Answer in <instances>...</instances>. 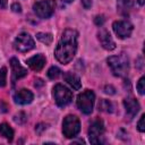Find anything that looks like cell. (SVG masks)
<instances>
[{
	"instance_id": "20",
	"label": "cell",
	"mask_w": 145,
	"mask_h": 145,
	"mask_svg": "<svg viewBox=\"0 0 145 145\" xmlns=\"http://www.w3.org/2000/svg\"><path fill=\"white\" fill-rule=\"evenodd\" d=\"M60 74H61V70H60L58 67H56V66H52V67L48 70V77H49L50 79H57V78L60 76Z\"/></svg>"
},
{
	"instance_id": "10",
	"label": "cell",
	"mask_w": 145,
	"mask_h": 145,
	"mask_svg": "<svg viewBox=\"0 0 145 145\" xmlns=\"http://www.w3.org/2000/svg\"><path fill=\"white\" fill-rule=\"evenodd\" d=\"M10 67H11V75H12L11 76L12 84H15V82L17 79H20L27 75V70L19 63V61L16 58L10 59Z\"/></svg>"
},
{
	"instance_id": "29",
	"label": "cell",
	"mask_w": 145,
	"mask_h": 145,
	"mask_svg": "<svg viewBox=\"0 0 145 145\" xmlns=\"http://www.w3.org/2000/svg\"><path fill=\"white\" fill-rule=\"evenodd\" d=\"M62 2H65V3H70V2H72L74 0H61Z\"/></svg>"
},
{
	"instance_id": "15",
	"label": "cell",
	"mask_w": 145,
	"mask_h": 145,
	"mask_svg": "<svg viewBox=\"0 0 145 145\" xmlns=\"http://www.w3.org/2000/svg\"><path fill=\"white\" fill-rule=\"evenodd\" d=\"M134 6L133 0H117V8L121 15H128Z\"/></svg>"
},
{
	"instance_id": "2",
	"label": "cell",
	"mask_w": 145,
	"mask_h": 145,
	"mask_svg": "<svg viewBox=\"0 0 145 145\" xmlns=\"http://www.w3.org/2000/svg\"><path fill=\"white\" fill-rule=\"evenodd\" d=\"M108 65L114 76L123 77L129 71V59L126 54L121 53L118 56H111L108 58Z\"/></svg>"
},
{
	"instance_id": "1",
	"label": "cell",
	"mask_w": 145,
	"mask_h": 145,
	"mask_svg": "<svg viewBox=\"0 0 145 145\" xmlns=\"http://www.w3.org/2000/svg\"><path fill=\"white\" fill-rule=\"evenodd\" d=\"M77 37L78 33L72 28H67L62 33L54 50V56L60 63L66 65L72 60L77 51Z\"/></svg>"
},
{
	"instance_id": "4",
	"label": "cell",
	"mask_w": 145,
	"mask_h": 145,
	"mask_svg": "<svg viewBox=\"0 0 145 145\" xmlns=\"http://www.w3.org/2000/svg\"><path fill=\"white\" fill-rule=\"evenodd\" d=\"M52 95L54 97V101H56L57 105L60 106V108H63V106L68 105L72 100V92L69 88H67L66 86L61 85V84H57L53 87Z\"/></svg>"
},
{
	"instance_id": "21",
	"label": "cell",
	"mask_w": 145,
	"mask_h": 145,
	"mask_svg": "<svg viewBox=\"0 0 145 145\" xmlns=\"http://www.w3.org/2000/svg\"><path fill=\"white\" fill-rule=\"evenodd\" d=\"M136 87H137V91H138V93H139L140 95H143V94L145 93V77H144V76H142V77L139 78V80H138Z\"/></svg>"
},
{
	"instance_id": "13",
	"label": "cell",
	"mask_w": 145,
	"mask_h": 145,
	"mask_svg": "<svg viewBox=\"0 0 145 145\" xmlns=\"http://www.w3.org/2000/svg\"><path fill=\"white\" fill-rule=\"evenodd\" d=\"M97 35H99V41H100L101 45H102L105 50L111 51V50H113V49L116 48V43H114V41L112 40L110 33H109L106 29H101Z\"/></svg>"
},
{
	"instance_id": "3",
	"label": "cell",
	"mask_w": 145,
	"mask_h": 145,
	"mask_svg": "<svg viewBox=\"0 0 145 145\" xmlns=\"http://www.w3.org/2000/svg\"><path fill=\"white\" fill-rule=\"evenodd\" d=\"M94 101H95V94H94V92L91 91V89H86V91L82 92L80 94H78L77 100H76V104H77V108L83 113L89 114L93 111Z\"/></svg>"
},
{
	"instance_id": "19",
	"label": "cell",
	"mask_w": 145,
	"mask_h": 145,
	"mask_svg": "<svg viewBox=\"0 0 145 145\" xmlns=\"http://www.w3.org/2000/svg\"><path fill=\"white\" fill-rule=\"evenodd\" d=\"M112 109H113V105L110 101L108 100H102L100 103H99V110L101 111H105V112H112Z\"/></svg>"
},
{
	"instance_id": "22",
	"label": "cell",
	"mask_w": 145,
	"mask_h": 145,
	"mask_svg": "<svg viewBox=\"0 0 145 145\" xmlns=\"http://www.w3.org/2000/svg\"><path fill=\"white\" fill-rule=\"evenodd\" d=\"M7 82V69L2 67L0 69V87H3Z\"/></svg>"
},
{
	"instance_id": "24",
	"label": "cell",
	"mask_w": 145,
	"mask_h": 145,
	"mask_svg": "<svg viewBox=\"0 0 145 145\" xmlns=\"http://www.w3.org/2000/svg\"><path fill=\"white\" fill-rule=\"evenodd\" d=\"M11 9H12V11H15V12H20V11H22V6H20L18 2H14V3L11 5Z\"/></svg>"
},
{
	"instance_id": "30",
	"label": "cell",
	"mask_w": 145,
	"mask_h": 145,
	"mask_svg": "<svg viewBox=\"0 0 145 145\" xmlns=\"http://www.w3.org/2000/svg\"><path fill=\"white\" fill-rule=\"evenodd\" d=\"M137 2H138L140 6H143V5H144V0H137Z\"/></svg>"
},
{
	"instance_id": "9",
	"label": "cell",
	"mask_w": 145,
	"mask_h": 145,
	"mask_svg": "<svg viewBox=\"0 0 145 145\" xmlns=\"http://www.w3.org/2000/svg\"><path fill=\"white\" fill-rule=\"evenodd\" d=\"M113 32L114 34L119 37V39H126L129 37L133 33V24L129 23L128 20H116L112 25Z\"/></svg>"
},
{
	"instance_id": "25",
	"label": "cell",
	"mask_w": 145,
	"mask_h": 145,
	"mask_svg": "<svg viewBox=\"0 0 145 145\" xmlns=\"http://www.w3.org/2000/svg\"><path fill=\"white\" fill-rule=\"evenodd\" d=\"M94 22H95V24L97 26H101L104 23V18H103V16H96L95 19H94Z\"/></svg>"
},
{
	"instance_id": "17",
	"label": "cell",
	"mask_w": 145,
	"mask_h": 145,
	"mask_svg": "<svg viewBox=\"0 0 145 145\" xmlns=\"http://www.w3.org/2000/svg\"><path fill=\"white\" fill-rule=\"evenodd\" d=\"M0 135L2 137H5L6 139H8L9 142H11L12 138H14V130L8 123L3 122V123L0 125Z\"/></svg>"
},
{
	"instance_id": "26",
	"label": "cell",
	"mask_w": 145,
	"mask_h": 145,
	"mask_svg": "<svg viewBox=\"0 0 145 145\" xmlns=\"http://www.w3.org/2000/svg\"><path fill=\"white\" fill-rule=\"evenodd\" d=\"M82 3H83L85 9H88L92 6V0H82Z\"/></svg>"
},
{
	"instance_id": "5",
	"label": "cell",
	"mask_w": 145,
	"mask_h": 145,
	"mask_svg": "<svg viewBox=\"0 0 145 145\" xmlns=\"http://www.w3.org/2000/svg\"><path fill=\"white\" fill-rule=\"evenodd\" d=\"M80 130V122L76 116L69 114L62 121V134L67 138L75 137Z\"/></svg>"
},
{
	"instance_id": "18",
	"label": "cell",
	"mask_w": 145,
	"mask_h": 145,
	"mask_svg": "<svg viewBox=\"0 0 145 145\" xmlns=\"http://www.w3.org/2000/svg\"><path fill=\"white\" fill-rule=\"evenodd\" d=\"M36 39L39 41H41L42 43H44V44H50L52 42V40H53L52 34H50V33H37L36 34Z\"/></svg>"
},
{
	"instance_id": "12",
	"label": "cell",
	"mask_w": 145,
	"mask_h": 145,
	"mask_svg": "<svg viewBox=\"0 0 145 145\" xmlns=\"http://www.w3.org/2000/svg\"><path fill=\"white\" fill-rule=\"evenodd\" d=\"M33 97H34V95H33V93L29 91V89H27V88H22V89H19V91H17L16 93H15V95H14V101H15V103H17V104H28V103H31L32 101H33Z\"/></svg>"
},
{
	"instance_id": "16",
	"label": "cell",
	"mask_w": 145,
	"mask_h": 145,
	"mask_svg": "<svg viewBox=\"0 0 145 145\" xmlns=\"http://www.w3.org/2000/svg\"><path fill=\"white\" fill-rule=\"evenodd\" d=\"M65 80L68 83V85H70L74 89H79L82 87V84H80V79L78 76H76L75 74L72 72H66L65 74Z\"/></svg>"
},
{
	"instance_id": "11",
	"label": "cell",
	"mask_w": 145,
	"mask_h": 145,
	"mask_svg": "<svg viewBox=\"0 0 145 145\" xmlns=\"http://www.w3.org/2000/svg\"><path fill=\"white\" fill-rule=\"evenodd\" d=\"M123 106L128 119H133L139 111V103L134 97H127L123 100Z\"/></svg>"
},
{
	"instance_id": "27",
	"label": "cell",
	"mask_w": 145,
	"mask_h": 145,
	"mask_svg": "<svg viewBox=\"0 0 145 145\" xmlns=\"http://www.w3.org/2000/svg\"><path fill=\"white\" fill-rule=\"evenodd\" d=\"M105 91V93H108V94H114V88L112 87V86H105V88H104Z\"/></svg>"
},
{
	"instance_id": "8",
	"label": "cell",
	"mask_w": 145,
	"mask_h": 145,
	"mask_svg": "<svg viewBox=\"0 0 145 145\" xmlns=\"http://www.w3.org/2000/svg\"><path fill=\"white\" fill-rule=\"evenodd\" d=\"M104 133V125L103 121L101 119H95L88 128V137H89V142L92 144H100L102 143L101 137Z\"/></svg>"
},
{
	"instance_id": "28",
	"label": "cell",
	"mask_w": 145,
	"mask_h": 145,
	"mask_svg": "<svg viewBox=\"0 0 145 145\" xmlns=\"http://www.w3.org/2000/svg\"><path fill=\"white\" fill-rule=\"evenodd\" d=\"M7 5H8V0H0V8L1 9L7 8Z\"/></svg>"
},
{
	"instance_id": "6",
	"label": "cell",
	"mask_w": 145,
	"mask_h": 145,
	"mask_svg": "<svg viewBox=\"0 0 145 145\" xmlns=\"http://www.w3.org/2000/svg\"><path fill=\"white\" fill-rule=\"evenodd\" d=\"M56 8L54 0H40L33 5L34 12L40 18H49L53 15Z\"/></svg>"
},
{
	"instance_id": "14",
	"label": "cell",
	"mask_w": 145,
	"mask_h": 145,
	"mask_svg": "<svg viewBox=\"0 0 145 145\" xmlns=\"http://www.w3.org/2000/svg\"><path fill=\"white\" fill-rule=\"evenodd\" d=\"M27 65L32 70L40 71L45 65V57L41 53H39L36 56H33L32 58L27 59Z\"/></svg>"
},
{
	"instance_id": "7",
	"label": "cell",
	"mask_w": 145,
	"mask_h": 145,
	"mask_svg": "<svg viewBox=\"0 0 145 145\" xmlns=\"http://www.w3.org/2000/svg\"><path fill=\"white\" fill-rule=\"evenodd\" d=\"M34 46H35V42H34L33 37L28 33H25V32L18 34L14 41V48L18 52L31 51L32 49H34Z\"/></svg>"
},
{
	"instance_id": "23",
	"label": "cell",
	"mask_w": 145,
	"mask_h": 145,
	"mask_svg": "<svg viewBox=\"0 0 145 145\" xmlns=\"http://www.w3.org/2000/svg\"><path fill=\"white\" fill-rule=\"evenodd\" d=\"M144 119H145V116L142 114L138 122H137V129L140 131V133H144L145 131V125H144Z\"/></svg>"
}]
</instances>
